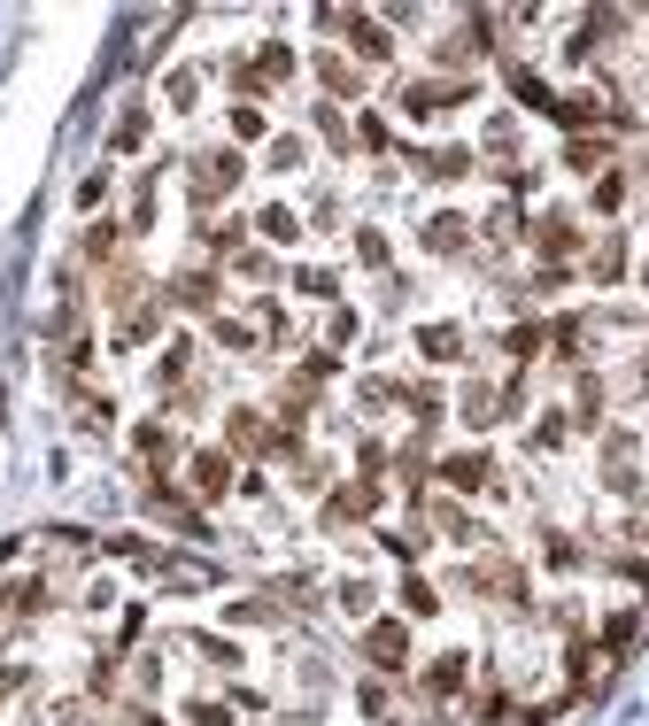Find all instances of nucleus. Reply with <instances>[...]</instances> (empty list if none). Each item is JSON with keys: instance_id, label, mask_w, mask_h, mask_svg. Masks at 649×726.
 <instances>
[{"instance_id": "1", "label": "nucleus", "mask_w": 649, "mask_h": 726, "mask_svg": "<svg viewBox=\"0 0 649 726\" xmlns=\"http://www.w3.org/2000/svg\"><path fill=\"white\" fill-rule=\"evenodd\" d=\"M449 479H457V487H479V479H487V464H479V456H464V464H449Z\"/></svg>"}]
</instances>
